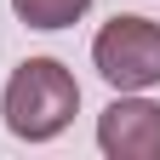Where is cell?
I'll return each instance as SVG.
<instances>
[{
    "label": "cell",
    "instance_id": "obj_1",
    "mask_svg": "<svg viewBox=\"0 0 160 160\" xmlns=\"http://www.w3.org/2000/svg\"><path fill=\"white\" fill-rule=\"evenodd\" d=\"M80 109V80L57 63V57H23L12 69L6 92H0V114L6 132L23 143H52L69 132V120Z\"/></svg>",
    "mask_w": 160,
    "mask_h": 160
},
{
    "label": "cell",
    "instance_id": "obj_2",
    "mask_svg": "<svg viewBox=\"0 0 160 160\" xmlns=\"http://www.w3.org/2000/svg\"><path fill=\"white\" fill-rule=\"evenodd\" d=\"M92 63L114 92H149L160 86V23L120 12L92 40Z\"/></svg>",
    "mask_w": 160,
    "mask_h": 160
},
{
    "label": "cell",
    "instance_id": "obj_3",
    "mask_svg": "<svg viewBox=\"0 0 160 160\" xmlns=\"http://www.w3.org/2000/svg\"><path fill=\"white\" fill-rule=\"evenodd\" d=\"M97 149L109 160H160V103L120 92L97 114Z\"/></svg>",
    "mask_w": 160,
    "mask_h": 160
},
{
    "label": "cell",
    "instance_id": "obj_4",
    "mask_svg": "<svg viewBox=\"0 0 160 160\" xmlns=\"http://www.w3.org/2000/svg\"><path fill=\"white\" fill-rule=\"evenodd\" d=\"M12 12H17V23H29V29H40V34H52V29L80 23V17L92 12V0H12Z\"/></svg>",
    "mask_w": 160,
    "mask_h": 160
}]
</instances>
